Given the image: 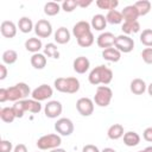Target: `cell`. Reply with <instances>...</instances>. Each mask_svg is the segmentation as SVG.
I'll return each mask as SVG.
<instances>
[{"label": "cell", "mask_w": 152, "mask_h": 152, "mask_svg": "<svg viewBox=\"0 0 152 152\" xmlns=\"http://www.w3.org/2000/svg\"><path fill=\"white\" fill-rule=\"evenodd\" d=\"M88 80L89 83L93 86H99V84L107 86L113 80V71L106 65H97L89 72Z\"/></svg>", "instance_id": "cell-1"}, {"label": "cell", "mask_w": 152, "mask_h": 152, "mask_svg": "<svg viewBox=\"0 0 152 152\" xmlns=\"http://www.w3.org/2000/svg\"><path fill=\"white\" fill-rule=\"evenodd\" d=\"M53 86L58 91L66 94H75L80 90V81L76 77H58Z\"/></svg>", "instance_id": "cell-2"}, {"label": "cell", "mask_w": 152, "mask_h": 152, "mask_svg": "<svg viewBox=\"0 0 152 152\" xmlns=\"http://www.w3.org/2000/svg\"><path fill=\"white\" fill-rule=\"evenodd\" d=\"M7 90H8V100L13 101V102H17L20 100H26V97L31 94V89L25 82H19V83L7 88Z\"/></svg>", "instance_id": "cell-3"}, {"label": "cell", "mask_w": 152, "mask_h": 152, "mask_svg": "<svg viewBox=\"0 0 152 152\" xmlns=\"http://www.w3.org/2000/svg\"><path fill=\"white\" fill-rule=\"evenodd\" d=\"M62 144V138L59 134H45L42 135L38 140H37V147L39 150H53L59 147Z\"/></svg>", "instance_id": "cell-4"}, {"label": "cell", "mask_w": 152, "mask_h": 152, "mask_svg": "<svg viewBox=\"0 0 152 152\" xmlns=\"http://www.w3.org/2000/svg\"><path fill=\"white\" fill-rule=\"evenodd\" d=\"M113 99V91L107 86H97L95 95H94V103L99 107H107Z\"/></svg>", "instance_id": "cell-5"}, {"label": "cell", "mask_w": 152, "mask_h": 152, "mask_svg": "<svg viewBox=\"0 0 152 152\" xmlns=\"http://www.w3.org/2000/svg\"><path fill=\"white\" fill-rule=\"evenodd\" d=\"M114 48L118 49L121 53H128L134 49V40L133 38H131L129 36L126 34H120L115 38V43H114Z\"/></svg>", "instance_id": "cell-6"}, {"label": "cell", "mask_w": 152, "mask_h": 152, "mask_svg": "<svg viewBox=\"0 0 152 152\" xmlns=\"http://www.w3.org/2000/svg\"><path fill=\"white\" fill-rule=\"evenodd\" d=\"M74 124L70 119L68 118H61L55 122V131L59 134V135H64V137H69L74 133Z\"/></svg>", "instance_id": "cell-7"}, {"label": "cell", "mask_w": 152, "mask_h": 152, "mask_svg": "<svg viewBox=\"0 0 152 152\" xmlns=\"http://www.w3.org/2000/svg\"><path fill=\"white\" fill-rule=\"evenodd\" d=\"M52 95H53V90H52V88L49 84H40L36 89H33L32 93H31L32 99L33 100H37L39 102L50 99Z\"/></svg>", "instance_id": "cell-8"}, {"label": "cell", "mask_w": 152, "mask_h": 152, "mask_svg": "<svg viewBox=\"0 0 152 152\" xmlns=\"http://www.w3.org/2000/svg\"><path fill=\"white\" fill-rule=\"evenodd\" d=\"M76 109L82 116H90L94 112V101L89 97H81L76 101Z\"/></svg>", "instance_id": "cell-9"}, {"label": "cell", "mask_w": 152, "mask_h": 152, "mask_svg": "<svg viewBox=\"0 0 152 152\" xmlns=\"http://www.w3.org/2000/svg\"><path fill=\"white\" fill-rule=\"evenodd\" d=\"M34 33L39 38H48L52 34V25L46 19H39L34 24Z\"/></svg>", "instance_id": "cell-10"}, {"label": "cell", "mask_w": 152, "mask_h": 152, "mask_svg": "<svg viewBox=\"0 0 152 152\" xmlns=\"http://www.w3.org/2000/svg\"><path fill=\"white\" fill-rule=\"evenodd\" d=\"M62 110H63V106L59 101L57 100H52V101H49L45 107H44V114L46 118H50V119H56L58 118L61 114H62Z\"/></svg>", "instance_id": "cell-11"}, {"label": "cell", "mask_w": 152, "mask_h": 152, "mask_svg": "<svg viewBox=\"0 0 152 152\" xmlns=\"http://www.w3.org/2000/svg\"><path fill=\"white\" fill-rule=\"evenodd\" d=\"M115 36L112 32H102L101 34H99L97 39H96V44L99 48L101 49H108V48H113L114 43H115Z\"/></svg>", "instance_id": "cell-12"}, {"label": "cell", "mask_w": 152, "mask_h": 152, "mask_svg": "<svg viewBox=\"0 0 152 152\" xmlns=\"http://www.w3.org/2000/svg\"><path fill=\"white\" fill-rule=\"evenodd\" d=\"M90 32H91V26L86 20H81V21L76 23L74 25V27H72V34L77 39L83 37V36H86V34H88V33H90Z\"/></svg>", "instance_id": "cell-13"}, {"label": "cell", "mask_w": 152, "mask_h": 152, "mask_svg": "<svg viewBox=\"0 0 152 152\" xmlns=\"http://www.w3.org/2000/svg\"><path fill=\"white\" fill-rule=\"evenodd\" d=\"M17 30H18V26L13 21H11V20H5L0 25V32H1V34L5 38H13V37H15Z\"/></svg>", "instance_id": "cell-14"}, {"label": "cell", "mask_w": 152, "mask_h": 152, "mask_svg": "<svg viewBox=\"0 0 152 152\" xmlns=\"http://www.w3.org/2000/svg\"><path fill=\"white\" fill-rule=\"evenodd\" d=\"M90 61L84 56H78L72 62V68L77 74H84L89 70Z\"/></svg>", "instance_id": "cell-15"}, {"label": "cell", "mask_w": 152, "mask_h": 152, "mask_svg": "<svg viewBox=\"0 0 152 152\" xmlns=\"http://www.w3.org/2000/svg\"><path fill=\"white\" fill-rule=\"evenodd\" d=\"M121 14H122L124 21H135L140 17L139 12H138V10L135 8L134 5H128V6L124 7Z\"/></svg>", "instance_id": "cell-16"}, {"label": "cell", "mask_w": 152, "mask_h": 152, "mask_svg": "<svg viewBox=\"0 0 152 152\" xmlns=\"http://www.w3.org/2000/svg\"><path fill=\"white\" fill-rule=\"evenodd\" d=\"M31 65L34 68V69H38V70H42L46 66V63H48V59H46V56L44 53H40V52H37V53H33L31 56Z\"/></svg>", "instance_id": "cell-17"}, {"label": "cell", "mask_w": 152, "mask_h": 152, "mask_svg": "<svg viewBox=\"0 0 152 152\" xmlns=\"http://www.w3.org/2000/svg\"><path fill=\"white\" fill-rule=\"evenodd\" d=\"M70 32H69V30L66 28V27H59V28H57V31L55 32V34H53V37H55V42L57 43V44H66V43H69V40H70Z\"/></svg>", "instance_id": "cell-18"}, {"label": "cell", "mask_w": 152, "mask_h": 152, "mask_svg": "<svg viewBox=\"0 0 152 152\" xmlns=\"http://www.w3.org/2000/svg\"><path fill=\"white\" fill-rule=\"evenodd\" d=\"M102 58L106 59V61H108V62L115 63V62H119L120 61L121 52L118 49H115L114 46L113 48H108V49H104L102 51Z\"/></svg>", "instance_id": "cell-19"}, {"label": "cell", "mask_w": 152, "mask_h": 152, "mask_svg": "<svg viewBox=\"0 0 152 152\" xmlns=\"http://www.w3.org/2000/svg\"><path fill=\"white\" fill-rule=\"evenodd\" d=\"M129 89H131V91L133 94L141 95V94H144L147 90V86H146V83H145L144 80H141V78H134V80H132V82L129 84Z\"/></svg>", "instance_id": "cell-20"}, {"label": "cell", "mask_w": 152, "mask_h": 152, "mask_svg": "<svg viewBox=\"0 0 152 152\" xmlns=\"http://www.w3.org/2000/svg\"><path fill=\"white\" fill-rule=\"evenodd\" d=\"M23 104H24V109L25 112H30L33 114H37L42 110V104L39 101L33 100V99H26V100H21Z\"/></svg>", "instance_id": "cell-21"}, {"label": "cell", "mask_w": 152, "mask_h": 152, "mask_svg": "<svg viewBox=\"0 0 152 152\" xmlns=\"http://www.w3.org/2000/svg\"><path fill=\"white\" fill-rule=\"evenodd\" d=\"M124 134H125L124 133V126L121 124H114L107 131V135L112 140H118V139L122 138Z\"/></svg>", "instance_id": "cell-22"}, {"label": "cell", "mask_w": 152, "mask_h": 152, "mask_svg": "<svg viewBox=\"0 0 152 152\" xmlns=\"http://www.w3.org/2000/svg\"><path fill=\"white\" fill-rule=\"evenodd\" d=\"M122 138H124V144L128 147H134L140 142V135L133 131L126 132Z\"/></svg>", "instance_id": "cell-23"}, {"label": "cell", "mask_w": 152, "mask_h": 152, "mask_svg": "<svg viewBox=\"0 0 152 152\" xmlns=\"http://www.w3.org/2000/svg\"><path fill=\"white\" fill-rule=\"evenodd\" d=\"M43 48V44H42V40L39 38H36V37H32V38H28L26 42H25V49L32 53H37L40 51V49Z\"/></svg>", "instance_id": "cell-24"}, {"label": "cell", "mask_w": 152, "mask_h": 152, "mask_svg": "<svg viewBox=\"0 0 152 152\" xmlns=\"http://www.w3.org/2000/svg\"><path fill=\"white\" fill-rule=\"evenodd\" d=\"M90 26L96 30V31H102L106 28L107 26V19L103 14H95L93 18H91V23H90Z\"/></svg>", "instance_id": "cell-25"}, {"label": "cell", "mask_w": 152, "mask_h": 152, "mask_svg": "<svg viewBox=\"0 0 152 152\" xmlns=\"http://www.w3.org/2000/svg\"><path fill=\"white\" fill-rule=\"evenodd\" d=\"M121 30L124 32V34L126 36H129L132 33H138L140 31V24L138 20L135 21H124L122 26H121Z\"/></svg>", "instance_id": "cell-26"}, {"label": "cell", "mask_w": 152, "mask_h": 152, "mask_svg": "<svg viewBox=\"0 0 152 152\" xmlns=\"http://www.w3.org/2000/svg\"><path fill=\"white\" fill-rule=\"evenodd\" d=\"M18 28L23 33H28L32 30H34V25H33L31 18H28V17H21L19 19V21H18Z\"/></svg>", "instance_id": "cell-27"}, {"label": "cell", "mask_w": 152, "mask_h": 152, "mask_svg": "<svg viewBox=\"0 0 152 152\" xmlns=\"http://www.w3.org/2000/svg\"><path fill=\"white\" fill-rule=\"evenodd\" d=\"M15 114H14V110L12 107H4L0 109V119L6 122V124H11L14 121L15 119Z\"/></svg>", "instance_id": "cell-28"}, {"label": "cell", "mask_w": 152, "mask_h": 152, "mask_svg": "<svg viewBox=\"0 0 152 152\" xmlns=\"http://www.w3.org/2000/svg\"><path fill=\"white\" fill-rule=\"evenodd\" d=\"M61 8H62V7H61V5H59L58 2L49 1V2H46V4L44 5V13H45L46 15H49V17H53V15H56V14L59 13Z\"/></svg>", "instance_id": "cell-29"}, {"label": "cell", "mask_w": 152, "mask_h": 152, "mask_svg": "<svg viewBox=\"0 0 152 152\" xmlns=\"http://www.w3.org/2000/svg\"><path fill=\"white\" fill-rule=\"evenodd\" d=\"M106 19H107V23L113 24V25L121 24V23H122V20H124L121 12H119V11H116V10L108 11V12H107V14H106Z\"/></svg>", "instance_id": "cell-30"}, {"label": "cell", "mask_w": 152, "mask_h": 152, "mask_svg": "<svg viewBox=\"0 0 152 152\" xmlns=\"http://www.w3.org/2000/svg\"><path fill=\"white\" fill-rule=\"evenodd\" d=\"M1 58H2L4 64H8V65H11V64H14V63L17 62V59H18V53H17V51L10 49V50L4 51Z\"/></svg>", "instance_id": "cell-31"}, {"label": "cell", "mask_w": 152, "mask_h": 152, "mask_svg": "<svg viewBox=\"0 0 152 152\" xmlns=\"http://www.w3.org/2000/svg\"><path fill=\"white\" fill-rule=\"evenodd\" d=\"M44 55L48 56V57L58 59V58H59V51H58L57 45H56L55 43H48V44L44 46Z\"/></svg>", "instance_id": "cell-32"}, {"label": "cell", "mask_w": 152, "mask_h": 152, "mask_svg": "<svg viewBox=\"0 0 152 152\" xmlns=\"http://www.w3.org/2000/svg\"><path fill=\"white\" fill-rule=\"evenodd\" d=\"M139 12V15H146L151 11V2L148 0H139L133 4Z\"/></svg>", "instance_id": "cell-33"}, {"label": "cell", "mask_w": 152, "mask_h": 152, "mask_svg": "<svg viewBox=\"0 0 152 152\" xmlns=\"http://www.w3.org/2000/svg\"><path fill=\"white\" fill-rule=\"evenodd\" d=\"M119 5V1L118 0H97L96 1V6L101 10H108V11H112V10H115Z\"/></svg>", "instance_id": "cell-34"}, {"label": "cell", "mask_w": 152, "mask_h": 152, "mask_svg": "<svg viewBox=\"0 0 152 152\" xmlns=\"http://www.w3.org/2000/svg\"><path fill=\"white\" fill-rule=\"evenodd\" d=\"M140 43L147 48H152V28H145L140 33Z\"/></svg>", "instance_id": "cell-35"}, {"label": "cell", "mask_w": 152, "mask_h": 152, "mask_svg": "<svg viewBox=\"0 0 152 152\" xmlns=\"http://www.w3.org/2000/svg\"><path fill=\"white\" fill-rule=\"evenodd\" d=\"M94 40H95L94 34H93V32H90V33H88V34L78 38L77 39V44L81 48H89V46H91L94 44Z\"/></svg>", "instance_id": "cell-36"}, {"label": "cell", "mask_w": 152, "mask_h": 152, "mask_svg": "<svg viewBox=\"0 0 152 152\" xmlns=\"http://www.w3.org/2000/svg\"><path fill=\"white\" fill-rule=\"evenodd\" d=\"M61 7L64 12H72L76 7H78L77 6V0H65V1L62 2Z\"/></svg>", "instance_id": "cell-37"}, {"label": "cell", "mask_w": 152, "mask_h": 152, "mask_svg": "<svg viewBox=\"0 0 152 152\" xmlns=\"http://www.w3.org/2000/svg\"><path fill=\"white\" fill-rule=\"evenodd\" d=\"M12 108H13L14 114H15V116H17V118H23V116H24V114L26 113V112H25V109H24V104H23V101H21V100H20V101L14 102V104L12 106Z\"/></svg>", "instance_id": "cell-38"}, {"label": "cell", "mask_w": 152, "mask_h": 152, "mask_svg": "<svg viewBox=\"0 0 152 152\" xmlns=\"http://www.w3.org/2000/svg\"><path fill=\"white\" fill-rule=\"evenodd\" d=\"M141 58L146 64H152V48H145L141 51Z\"/></svg>", "instance_id": "cell-39"}, {"label": "cell", "mask_w": 152, "mask_h": 152, "mask_svg": "<svg viewBox=\"0 0 152 152\" xmlns=\"http://www.w3.org/2000/svg\"><path fill=\"white\" fill-rule=\"evenodd\" d=\"M13 145L10 140H1L0 141V152H12L13 150Z\"/></svg>", "instance_id": "cell-40"}, {"label": "cell", "mask_w": 152, "mask_h": 152, "mask_svg": "<svg viewBox=\"0 0 152 152\" xmlns=\"http://www.w3.org/2000/svg\"><path fill=\"white\" fill-rule=\"evenodd\" d=\"M142 138H144L146 141L152 142V127L145 128V131L142 132Z\"/></svg>", "instance_id": "cell-41"}, {"label": "cell", "mask_w": 152, "mask_h": 152, "mask_svg": "<svg viewBox=\"0 0 152 152\" xmlns=\"http://www.w3.org/2000/svg\"><path fill=\"white\" fill-rule=\"evenodd\" d=\"M82 152H101L99 150L97 146L93 145V144H88V145H84L83 148H82Z\"/></svg>", "instance_id": "cell-42"}, {"label": "cell", "mask_w": 152, "mask_h": 152, "mask_svg": "<svg viewBox=\"0 0 152 152\" xmlns=\"http://www.w3.org/2000/svg\"><path fill=\"white\" fill-rule=\"evenodd\" d=\"M8 101V90L7 88H0V102H6Z\"/></svg>", "instance_id": "cell-43"}, {"label": "cell", "mask_w": 152, "mask_h": 152, "mask_svg": "<svg viewBox=\"0 0 152 152\" xmlns=\"http://www.w3.org/2000/svg\"><path fill=\"white\" fill-rule=\"evenodd\" d=\"M7 77V68L5 64H0V80H5Z\"/></svg>", "instance_id": "cell-44"}, {"label": "cell", "mask_w": 152, "mask_h": 152, "mask_svg": "<svg viewBox=\"0 0 152 152\" xmlns=\"http://www.w3.org/2000/svg\"><path fill=\"white\" fill-rule=\"evenodd\" d=\"M13 152H28V151H27L26 145H24V144H18V145L14 146Z\"/></svg>", "instance_id": "cell-45"}, {"label": "cell", "mask_w": 152, "mask_h": 152, "mask_svg": "<svg viewBox=\"0 0 152 152\" xmlns=\"http://www.w3.org/2000/svg\"><path fill=\"white\" fill-rule=\"evenodd\" d=\"M93 4V1L91 0H77V6L78 7H82V8H86V7H88L89 5H91Z\"/></svg>", "instance_id": "cell-46"}, {"label": "cell", "mask_w": 152, "mask_h": 152, "mask_svg": "<svg viewBox=\"0 0 152 152\" xmlns=\"http://www.w3.org/2000/svg\"><path fill=\"white\" fill-rule=\"evenodd\" d=\"M147 93H148V95H150V96H152V82L147 86Z\"/></svg>", "instance_id": "cell-47"}, {"label": "cell", "mask_w": 152, "mask_h": 152, "mask_svg": "<svg viewBox=\"0 0 152 152\" xmlns=\"http://www.w3.org/2000/svg\"><path fill=\"white\" fill-rule=\"evenodd\" d=\"M101 152H116L114 148H112V147H106V148H103Z\"/></svg>", "instance_id": "cell-48"}, {"label": "cell", "mask_w": 152, "mask_h": 152, "mask_svg": "<svg viewBox=\"0 0 152 152\" xmlns=\"http://www.w3.org/2000/svg\"><path fill=\"white\" fill-rule=\"evenodd\" d=\"M50 152H66L64 148H61V147H57V148H53V150H51Z\"/></svg>", "instance_id": "cell-49"}, {"label": "cell", "mask_w": 152, "mask_h": 152, "mask_svg": "<svg viewBox=\"0 0 152 152\" xmlns=\"http://www.w3.org/2000/svg\"><path fill=\"white\" fill-rule=\"evenodd\" d=\"M144 151H145V152H152V146H147Z\"/></svg>", "instance_id": "cell-50"}, {"label": "cell", "mask_w": 152, "mask_h": 152, "mask_svg": "<svg viewBox=\"0 0 152 152\" xmlns=\"http://www.w3.org/2000/svg\"><path fill=\"white\" fill-rule=\"evenodd\" d=\"M138 152H145V151H144V150H141V151H138Z\"/></svg>", "instance_id": "cell-51"}]
</instances>
